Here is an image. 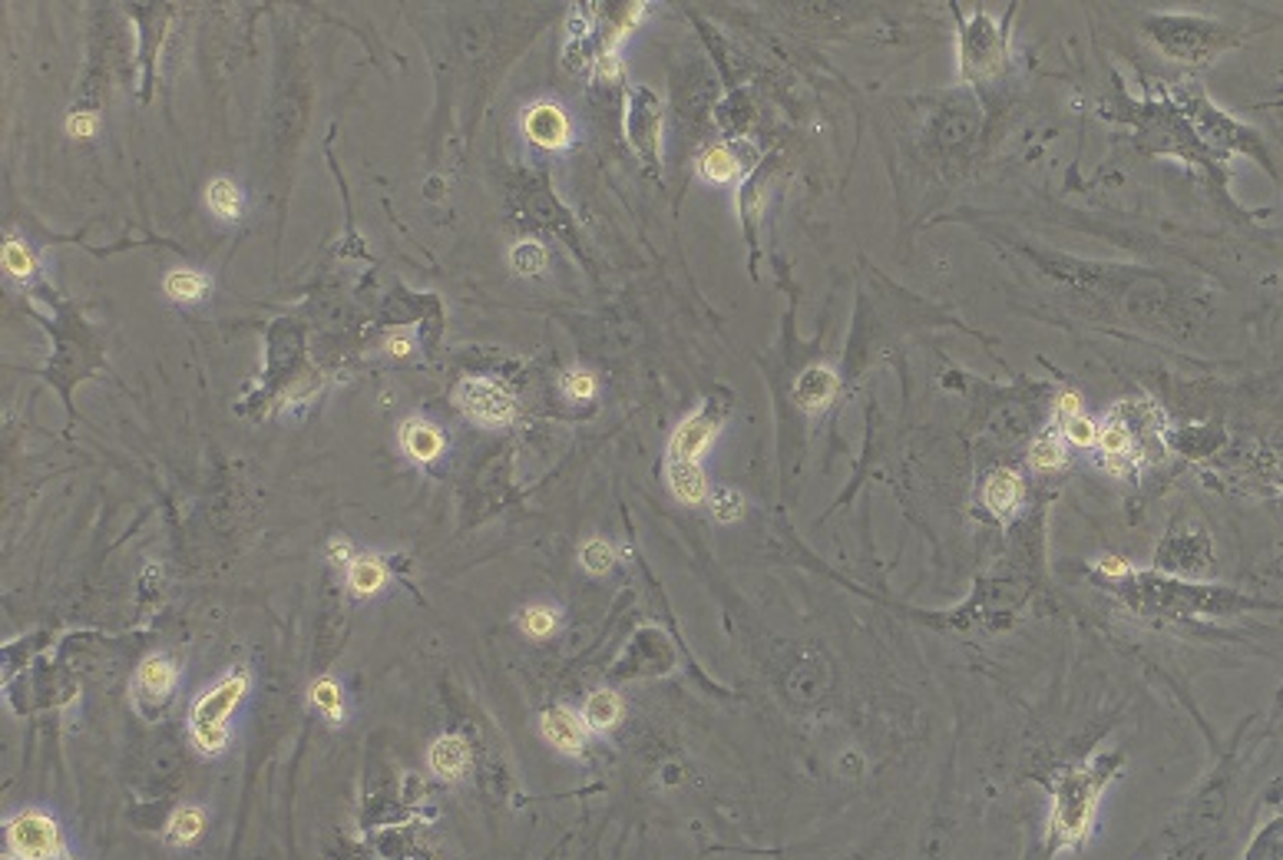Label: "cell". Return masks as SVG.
I'll use <instances>...</instances> for the list:
<instances>
[{
  "mask_svg": "<svg viewBox=\"0 0 1283 860\" xmlns=\"http://www.w3.org/2000/svg\"><path fill=\"white\" fill-rule=\"evenodd\" d=\"M328 560H331L334 566H344V570H347L357 556H354V547H351L344 537H334V540L328 543Z\"/></svg>",
  "mask_w": 1283,
  "mask_h": 860,
  "instance_id": "cell-32",
  "label": "cell"
},
{
  "mask_svg": "<svg viewBox=\"0 0 1283 860\" xmlns=\"http://www.w3.org/2000/svg\"><path fill=\"white\" fill-rule=\"evenodd\" d=\"M1115 771H1118L1115 758H1098L1095 764H1079V768H1069L1055 778V784H1052L1055 807H1052V820H1049L1052 847L1069 850L1079 840H1085V834L1092 827L1095 804H1098V797Z\"/></svg>",
  "mask_w": 1283,
  "mask_h": 860,
  "instance_id": "cell-1",
  "label": "cell"
},
{
  "mask_svg": "<svg viewBox=\"0 0 1283 860\" xmlns=\"http://www.w3.org/2000/svg\"><path fill=\"white\" fill-rule=\"evenodd\" d=\"M202 830H206V814H202V807L186 804V807H179V811L169 817V840H173V844H192V840H199Z\"/></svg>",
  "mask_w": 1283,
  "mask_h": 860,
  "instance_id": "cell-21",
  "label": "cell"
},
{
  "mask_svg": "<svg viewBox=\"0 0 1283 860\" xmlns=\"http://www.w3.org/2000/svg\"><path fill=\"white\" fill-rule=\"evenodd\" d=\"M400 448L410 461L417 464H431L444 454L447 441H444V430L438 423H431L427 417H407L400 423Z\"/></svg>",
  "mask_w": 1283,
  "mask_h": 860,
  "instance_id": "cell-8",
  "label": "cell"
},
{
  "mask_svg": "<svg viewBox=\"0 0 1283 860\" xmlns=\"http://www.w3.org/2000/svg\"><path fill=\"white\" fill-rule=\"evenodd\" d=\"M540 728H543V735H546V741L553 748L566 751V754H583V748H586V725L566 705L546 708L543 718H540Z\"/></svg>",
  "mask_w": 1283,
  "mask_h": 860,
  "instance_id": "cell-10",
  "label": "cell"
},
{
  "mask_svg": "<svg viewBox=\"0 0 1283 860\" xmlns=\"http://www.w3.org/2000/svg\"><path fill=\"white\" fill-rule=\"evenodd\" d=\"M579 563L593 576H606L616 566V550H612L609 540H586L583 550H579Z\"/></svg>",
  "mask_w": 1283,
  "mask_h": 860,
  "instance_id": "cell-25",
  "label": "cell"
},
{
  "mask_svg": "<svg viewBox=\"0 0 1283 860\" xmlns=\"http://www.w3.org/2000/svg\"><path fill=\"white\" fill-rule=\"evenodd\" d=\"M163 291L179 305H192L209 295V278L192 268H176L163 278Z\"/></svg>",
  "mask_w": 1283,
  "mask_h": 860,
  "instance_id": "cell-19",
  "label": "cell"
},
{
  "mask_svg": "<svg viewBox=\"0 0 1283 860\" xmlns=\"http://www.w3.org/2000/svg\"><path fill=\"white\" fill-rule=\"evenodd\" d=\"M622 698L612 692V688H599V692H593L589 698H586V708H583V725H586V731H599V735H606V731H612L619 721H622Z\"/></svg>",
  "mask_w": 1283,
  "mask_h": 860,
  "instance_id": "cell-16",
  "label": "cell"
},
{
  "mask_svg": "<svg viewBox=\"0 0 1283 860\" xmlns=\"http://www.w3.org/2000/svg\"><path fill=\"white\" fill-rule=\"evenodd\" d=\"M596 390H599V384H596V374H593V371L573 367V371L563 374V394H566L569 400H593Z\"/></svg>",
  "mask_w": 1283,
  "mask_h": 860,
  "instance_id": "cell-29",
  "label": "cell"
},
{
  "mask_svg": "<svg viewBox=\"0 0 1283 860\" xmlns=\"http://www.w3.org/2000/svg\"><path fill=\"white\" fill-rule=\"evenodd\" d=\"M387 580H390V573H387V566H384L374 553H364V556H357V560L347 566V589H351L354 596H361V599L380 593V589L387 586Z\"/></svg>",
  "mask_w": 1283,
  "mask_h": 860,
  "instance_id": "cell-17",
  "label": "cell"
},
{
  "mask_svg": "<svg viewBox=\"0 0 1283 860\" xmlns=\"http://www.w3.org/2000/svg\"><path fill=\"white\" fill-rule=\"evenodd\" d=\"M0 258H4L8 275H14L18 282H31L34 272H37V258H34V252H31L21 239H8V242H4V252H0Z\"/></svg>",
  "mask_w": 1283,
  "mask_h": 860,
  "instance_id": "cell-23",
  "label": "cell"
},
{
  "mask_svg": "<svg viewBox=\"0 0 1283 860\" xmlns=\"http://www.w3.org/2000/svg\"><path fill=\"white\" fill-rule=\"evenodd\" d=\"M523 133L533 146H543V150H566L573 143V123H569L566 110L553 100H540V103L527 107Z\"/></svg>",
  "mask_w": 1283,
  "mask_h": 860,
  "instance_id": "cell-7",
  "label": "cell"
},
{
  "mask_svg": "<svg viewBox=\"0 0 1283 860\" xmlns=\"http://www.w3.org/2000/svg\"><path fill=\"white\" fill-rule=\"evenodd\" d=\"M1062 438L1075 448H1095L1098 444V420H1092L1088 414L1069 417V420H1062Z\"/></svg>",
  "mask_w": 1283,
  "mask_h": 860,
  "instance_id": "cell-27",
  "label": "cell"
},
{
  "mask_svg": "<svg viewBox=\"0 0 1283 860\" xmlns=\"http://www.w3.org/2000/svg\"><path fill=\"white\" fill-rule=\"evenodd\" d=\"M665 477H668L672 494L688 507H698L711 497L701 464H665Z\"/></svg>",
  "mask_w": 1283,
  "mask_h": 860,
  "instance_id": "cell-14",
  "label": "cell"
},
{
  "mask_svg": "<svg viewBox=\"0 0 1283 860\" xmlns=\"http://www.w3.org/2000/svg\"><path fill=\"white\" fill-rule=\"evenodd\" d=\"M4 847L11 860H70L60 840V824L41 807H27L4 824Z\"/></svg>",
  "mask_w": 1283,
  "mask_h": 860,
  "instance_id": "cell-3",
  "label": "cell"
},
{
  "mask_svg": "<svg viewBox=\"0 0 1283 860\" xmlns=\"http://www.w3.org/2000/svg\"><path fill=\"white\" fill-rule=\"evenodd\" d=\"M718 427H721V414L715 407H698L695 414H688L668 441L665 464H701V457L711 451L718 438Z\"/></svg>",
  "mask_w": 1283,
  "mask_h": 860,
  "instance_id": "cell-6",
  "label": "cell"
},
{
  "mask_svg": "<svg viewBox=\"0 0 1283 860\" xmlns=\"http://www.w3.org/2000/svg\"><path fill=\"white\" fill-rule=\"evenodd\" d=\"M1095 570L1105 573V576H1128V573H1131L1128 560H1121V556H1102V560L1095 563Z\"/></svg>",
  "mask_w": 1283,
  "mask_h": 860,
  "instance_id": "cell-33",
  "label": "cell"
},
{
  "mask_svg": "<svg viewBox=\"0 0 1283 860\" xmlns=\"http://www.w3.org/2000/svg\"><path fill=\"white\" fill-rule=\"evenodd\" d=\"M837 390H840V381H837V374L827 367V364H810L800 377H797V384H794V400L804 407V410H823L833 397H837Z\"/></svg>",
  "mask_w": 1283,
  "mask_h": 860,
  "instance_id": "cell-12",
  "label": "cell"
},
{
  "mask_svg": "<svg viewBox=\"0 0 1283 860\" xmlns=\"http://www.w3.org/2000/svg\"><path fill=\"white\" fill-rule=\"evenodd\" d=\"M173 692H176V665L163 652L143 659L140 669H136V698L146 702V705L163 708Z\"/></svg>",
  "mask_w": 1283,
  "mask_h": 860,
  "instance_id": "cell-9",
  "label": "cell"
},
{
  "mask_svg": "<svg viewBox=\"0 0 1283 860\" xmlns=\"http://www.w3.org/2000/svg\"><path fill=\"white\" fill-rule=\"evenodd\" d=\"M97 130H100V123H97L93 113H74V117L67 120V133H70L74 140H90V136H97Z\"/></svg>",
  "mask_w": 1283,
  "mask_h": 860,
  "instance_id": "cell-31",
  "label": "cell"
},
{
  "mask_svg": "<svg viewBox=\"0 0 1283 860\" xmlns=\"http://www.w3.org/2000/svg\"><path fill=\"white\" fill-rule=\"evenodd\" d=\"M510 265L517 268V275L523 278H533V275H543L546 272V249L537 245V242H520L510 255Z\"/></svg>",
  "mask_w": 1283,
  "mask_h": 860,
  "instance_id": "cell-26",
  "label": "cell"
},
{
  "mask_svg": "<svg viewBox=\"0 0 1283 860\" xmlns=\"http://www.w3.org/2000/svg\"><path fill=\"white\" fill-rule=\"evenodd\" d=\"M698 173H701V179L711 183V186H728V183H734V179L744 176V163H741L738 150H731V146H711V150L701 153Z\"/></svg>",
  "mask_w": 1283,
  "mask_h": 860,
  "instance_id": "cell-15",
  "label": "cell"
},
{
  "mask_svg": "<svg viewBox=\"0 0 1283 860\" xmlns=\"http://www.w3.org/2000/svg\"><path fill=\"white\" fill-rule=\"evenodd\" d=\"M248 692V672L235 669L222 675L215 685H209L189 712V738L206 754L215 758L229 748L232 738V715L239 712L242 698Z\"/></svg>",
  "mask_w": 1283,
  "mask_h": 860,
  "instance_id": "cell-2",
  "label": "cell"
},
{
  "mask_svg": "<svg viewBox=\"0 0 1283 860\" xmlns=\"http://www.w3.org/2000/svg\"><path fill=\"white\" fill-rule=\"evenodd\" d=\"M983 500L989 507V514L996 517H1013L1022 500H1026V481L1019 471H1009V467H999L986 477L983 484Z\"/></svg>",
  "mask_w": 1283,
  "mask_h": 860,
  "instance_id": "cell-11",
  "label": "cell"
},
{
  "mask_svg": "<svg viewBox=\"0 0 1283 860\" xmlns=\"http://www.w3.org/2000/svg\"><path fill=\"white\" fill-rule=\"evenodd\" d=\"M960 51H963V80L970 84H983L996 77L1006 64V41L999 34V24L986 14H976L963 27Z\"/></svg>",
  "mask_w": 1283,
  "mask_h": 860,
  "instance_id": "cell-4",
  "label": "cell"
},
{
  "mask_svg": "<svg viewBox=\"0 0 1283 860\" xmlns=\"http://www.w3.org/2000/svg\"><path fill=\"white\" fill-rule=\"evenodd\" d=\"M708 504H711L715 520H721V523H734V520L744 514V497H741L734 487H718V490H711Z\"/></svg>",
  "mask_w": 1283,
  "mask_h": 860,
  "instance_id": "cell-28",
  "label": "cell"
},
{
  "mask_svg": "<svg viewBox=\"0 0 1283 860\" xmlns=\"http://www.w3.org/2000/svg\"><path fill=\"white\" fill-rule=\"evenodd\" d=\"M1082 407H1085V400H1082V394H1079L1075 387H1065V390H1059V397H1055V414H1059L1062 420H1069V417H1079V414H1082Z\"/></svg>",
  "mask_w": 1283,
  "mask_h": 860,
  "instance_id": "cell-30",
  "label": "cell"
},
{
  "mask_svg": "<svg viewBox=\"0 0 1283 860\" xmlns=\"http://www.w3.org/2000/svg\"><path fill=\"white\" fill-rule=\"evenodd\" d=\"M387 351H390L394 357H407V354L413 351V338H407V334H394V338H387Z\"/></svg>",
  "mask_w": 1283,
  "mask_h": 860,
  "instance_id": "cell-34",
  "label": "cell"
},
{
  "mask_svg": "<svg viewBox=\"0 0 1283 860\" xmlns=\"http://www.w3.org/2000/svg\"><path fill=\"white\" fill-rule=\"evenodd\" d=\"M427 761H431V771L438 778L457 781V778H464L471 771V748H467V741L461 735H444V738H438L431 745V754H427Z\"/></svg>",
  "mask_w": 1283,
  "mask_h": 860,
  "instance_id": "cell-13",
  "label": "cell"
},
{
  "mask_svg": "<svg viewBox=\"0 0 1283 860\" xmlns=\"http://www.w3.org/2000/svg\"><path fill=\"white\" fill-rule=\"evenodd\" d=\"M311 705L331 721V725H341L344 721V695H341V685L334 679H318L311 685Z\"/></svg>",
  "mask_w": 1283,
  "mask_h": 860,
  "instance_id": "cell-20",
  "label": "cell"
},
{
  "mask_svg": "<svg viewBox=\"0 0 1283 860\" xmlns=\"http://www.w3.org/2000/svg\"><path fill=\"white\" fill-rule=\"evenodd\" d=\"M457 407L480 427H507L517 417V397L507 384L490 377H467L454 394Z\"/></svg>",
  "mask_w": 1283,
  "mask_h": 860,
  "instance_id": "cell-5",
  "label": "cell"
},
{
  "mask_svg": "<svg viewBox=\"0 0 1283 860\" xmlns=\"http://www.w3.org/2000/svg\"><path fill=\"white\" fill-rule=\"evenodd\" d=\"M1029 464L1036 471H1059V467H1065V444L1052 434V430H1046V434L1036 438L1032 448H1029Z\"/></svg>",
  "mask_w": 1283,
  "mask_h": 860,
  "instance_id": "cell-22",
  "label": "cell"
},
{
  "mask_svg": "<svg viewBox=\"0 0 1283 860\" xmlns=\"http://www.w3.org/2000/svg\"><path fill=\"white\" fill-rule=\"evenodd\" d=\"M206 206L219 222H235L242 216V189L235 186V179L219 176L206 189Z\"/></svg>",
  "mask_w": 1283,
  "mask_h": 860,
  "instance_id": "cell-18",
  "label": "cell"
},
{
  "mask_svg": "<svg viewBox=\"0 0 1283 860\" xmlns=\"http://www.w3.org/2000/svg\"><path fill=\"white\" fill-rule=\"evenodd\" d=\"M556 626H560V613L553 609V606H527L523 613H520V629L527 632V636H533V639H546V636H553L556 632Z\"/></svg>",
  "mask_w": 1283,
  "mask_h": 860,
  "instance_id": "cell-24",
  "label": "cell"
}]
</instances>
